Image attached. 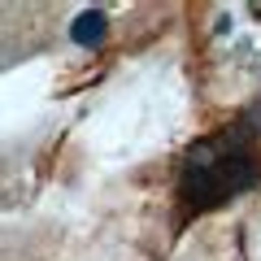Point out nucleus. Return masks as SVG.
Here are the masks:
<instances>
[{"label": "nucleus", "instance_id": "nucleus-1", "mask_svg": "<svg viewBox=\"0 0 261 261\" xmlns=\"http://www.w3.org/2000/svg\"><path fill=\"white\" fill-rule=\"evenodd\" d=\"M252 183H257V140L248 122H235L209 140L192 144L178 166V200L192 214L226 205Z\"/></svg>", "mask_w": 261, "mask_h": 261}, {"label": "nucleus", "instance_id": "nucleus-2", "mask_svg": "<svg viewBox=\"0 0 261 261\" xmlns=\"http://www.w3.org/2000/svg\"><path fill=\"white\" fill-rule=\"evenodd\" d=\"M105 35H109V13L105 9H83L70 22V39H74L79 48H100Z\"/></svg>", "mask_w": 261, "mask_h": 261}]
</instances>
